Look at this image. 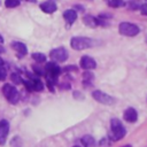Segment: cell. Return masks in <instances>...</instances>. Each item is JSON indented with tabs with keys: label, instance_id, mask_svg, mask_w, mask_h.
<instances>
[{
	"label": "cell",
	"instance_id": "obj_10",
	"mask_svg": "<svg viewBox=\"0 0 147 147\" xmlns=\"http://www.w3.org/2000/svg\"><path fill=\"white\" fill-rule=\"evenodd\" d=\"M23 83L25 84V86L28 88L33 90V91H41L44 88L42 83L38 78H34V77H31L29 80H23Z\"/></svg>",
	"mask_w": 147,
	"mask_h": 147
},
{
	"label": "cell",
	"instance_id": "obj_17",
	"mask_svg": "<svg viewBox=\"0 0 147 147\" xmlns=\"http://www.w3.org/2000/svg\"><path fill=\"white\" fill-rule=\"evenodd\" d=\"M32 57L34 61H37L38 63H44L46 62V55L42 54V53H33L32 54Z\"/></svg>",
	"mask_w": 147,
	"mask_h": 147
},
{
	"label": "cell",
	"instance_id": "obj_14",
	"mask_svg": "<svg viewBox=\"0 0 147 147\" xmlns=\"http://www.w3.org/2000/svg\"><path fill=\"white\" fill-rule=\"evenodd\" d=\"M63 17H64V20H65L69 24H71V23H74V22L77 20V13H76L75 9H67V10L63 13Z\"/></svg>",
	"mask_w": 147,
	"mask_h": 147
},
{
	"label": "cell",
	"instance_id": "obj_12",
	"mask_svg": "<svg viewBox=\"0 0 147 147\" xmlns=\"http://www.w3.org/2000/svg\"><path fill=\"white\" fill-rule=\"evenodd\" d=\"M40 9H41L44 13L52 14V13H54V11L57 9V6H56V3H54L53 1H45V2L40 3Z\"/></svg>",
	"mask_w": 147,
	"mask_h": 147
},
{
	"label": "cell",
	"instance_id": "obj_8",
	"mask_svg": "<svg viewBox=\"0 0 147 147\" xmlns=\"http://www.w3.org/2000/svg\"><path fill=\"white\" fill-rule=\"evenodd\" d=\"M9 133V123L6 119L0 121V145H5Z\"/></svg>",
	"mask_w": 147,
	"mask_h": 147
},
{
	"label": "cell",
	"instance_id": "obj_15",
	"mask_svg": "<svg viewBox=\"0 0 147 147\" xmlns=\"http://www.w3.org/2000/svg\"><path fill=\"white\" fill-rule=\"evenodd\" d=\"M11 47L18 53V55H25L28 53V48L26 46L23 44V42H20V41H14L11 44Z\"/></svg>",
	"mask_w": 147,
	"mask_h": 147
},
{
	"label": "cell",
	"instance_id": "obj_9",
	"mask_svg": "<svg viewBox=\"0 0 147 147\" xmlns=\"http://www.w3.org/2000/svg\"><path fill=\"white\" fill-rule=\"evenodd\" d=\"M79 64H80V67H82L83 69H85V70H92V69L96 68V62H95V60H94L93 57L88 56V55L82 56V59H80V61H79Z\"/></svg>",
	"mask_w": 147,
	"mask_h": 147
},
{
	"label": "cell",
	"instance_id": "obj_18",
	"mask_svg": "<svg viewBox=\"0 0 147 147\" xmlns=\"http://www.w3.org/2000/svg\"><path fill=\"white\" fill-rule=\"evenodd\" d=\"M108 5H109L110 7L118 8V7L124 6V1H123V0H108Z\"/></svg>",
	"mask_w": 147,
	"mask_h": 147
},
{
	"label": "cell",
	"instance_id": "obj_13",
	"mask_svg": "<svg viewBox=\"0 0 147 147\" xmlns=\"http://www.w3.org/2000/svg\"><path fill=\"white\" fill-rule=\"evenodd\" d=\"M83 21H84V23H85L87 26H90V28H95L96 25L102 24V21H100V20L93 17L92 15H85V16L83 17Z\"/></svg>",
	"mask_w": 147,
	"mask_h": 147
},
{
	"label": "cell",
	"instance_id": "obj_26",
	"mask_svg": "<svg viewBox=\"0 0 147 147\" xmlns=\"http://www.w3.org/2000/svg\"><path fill=\"white\" fill-rule=\"evenodd\" d=\"M25 1H29V2H36V0H25Z\"/></svg>",
	"mask_w": 147,
	"mask_h": 147
},
{
	"label": "cell",
	"instance_id": "obj_16",
	"mask_svg": "<svg viewBox=\"0 0 147 147\" xmlns=\"http://www.w3.org/2000/svg\"><path fill=\"white\" fill-rule=\"evenodd\" d=\"M80 141H82L84 147H95V140L90 134H85L84 137H82Z\"/></svg>",
	"mask_w": 147,
	"mask_h": 147
},
{
	"label": "cell",
	"instance_id": "obj_11",
	"mask_svg": "<svg viewBox=\"0 0 147 147\" xmlns=\"http://www.w3.org/2000/svg\"><path fill=\"white\" fill-rule=\"evenodd\" d=\"M123 118H124V121H126V122H129V123H134V122H137V119H138V113H137V110H136L134 108L129 107V108H126V109L124 110V113H123Z\"/></svg>",
	"mask_w": 147,
	"mask_h": 147
},
{
	"label": "cell",
	"instance_id": "obj_3",
	"mask_svg": "<svg viewBox=\"0 0 147 147\" xmlns=\"http://www.w3.org/2000/svg\"><path fill=\"white\" fill-rule=\"evenodd\" d=\"M118 31L121 34L126 37H134L140 32V29L138 25L130 23V22H122L118 25Z\"/></svg>",
	"mask_w": 147,
	"mask_h": 147
},
{
	"label": "cell",
	"instance_id": "obj_19",
	"mask_svg": "<svg viewBox=\"0 0 147 147\" xmlns=\"http://www.w3.org/2000/svg\"><path fill=\"white\" fill-rule=\"evenodd\" d=\"M5 5L7 8H15L20 5V0H5Z\"/></svg>",
	"mask_w": 147,
	"mask_h": 147
},
{
	"label": "cell",
	"instance_id": "obj_27",
	"mask_svg": "<svg viewBox=\"0 0 147 147\" xmlns=\"http://www.w3.org/2000/svg\"><path fill=\"white\" fill-rule=\"evenodd\" d=\"M122 147H132L131 145H124V146H122Z\"/></svg>",
	"mask_w": 147,
	"mask_h": 147
},
{
	"label": "cell",
	"instance_id": "obj_22",
	"mask_svg": "<svg viewBox=\"0 0 147 147\" xmlns=\"http://www.w3.org/2000/svg\"><path fill=\"white\" fill-rule=\"evenodd\" d=\"M7 78V71L3 67H0V80H5Z\"/></svg>",
	"mask_w": 147,
	"mask_h": 147
},
{
	"label": "cell",
	"instance_id": "obj_2",
	"mask_svg": "<svg viewBox=\"0 0 147 147\" xmlns=\"http://www.w3.org/2000/svg\"><path fill=\"white\" fill-rule=\"evenodd\" d=\"M110 133H111V139L114 141H118L125 136L126 133L125 127L118 118H113L110 121Z\"/></svg>",
	"mask_w": 147,
	"mask_h": 147
},
{
	"label": "cell",
	"instance_id": "obj_4",
	"mask_svg": "<svg viewBox=\"0 0 147 147\" xmlns=\"http://www.w3.org/2000/svg\"><path fill=\"white\" fill-rule=\"evenodd\" d=\"M2 93L5 95V98L13 105L17 103L18 100H20V93L17 91V88L13 85H9V84H5L2 86Z\"/></svg>",
	"mask_w": 147,
	"mask_h": 147
},
{
	"label": "cell",
	"instance_id": "obj_28",
	"mask_svg": "<svg viewBox=\"0 0 147 147\" xmlns=\"http://www.w3.org/2000/svg\"><path fill=\"white\" fill-rule=\"evenodd\" d=\"M74 147H79V146H74Z\"/></svg>",
	"mask_w": 147,
	"mask_h": 147
},
{
	"label": "cell",
	"instance_id": "obj_21",
	"mask_svg": "<svg viewBox=\"0 0 147 147\" xmlns=\"http://www.w3.org/2000/svg\"><path fill=\"white\" fill-rule=\"evenodd\" d=\"M11 79H13V82L15 83V84H18V83H23V79L20 77V75H17V74H13L11 75Z\"/></svg>",
	"mask_w": 147,
	"mask_h": 147
},
{
	"label": "cell",
	"instance_id": "obj_7",
	"mask_svg": "<svg viewBox=\"0 0 147 147\" xmlns=\"http://www.w3.org/2000/svg\"><path fill=\"white\" fill-rule=\"evenodd\" d=\"M49 56L52 57L53 61H56V62H64L68 56H69V53L65 48L63 47H59V48H54L49 52Z\"/></svg>",
	"mask_w": 147,
	"mask_h": 147
},
{
	"label": "cell",
	"instance_id": "obj_24",
	"mask_svg": "<svg viewBox=\"0 0 147 147\" xmlns=\"http://www.w3.org/2000/svg\"><path fill=\"white\" fill-rule=\"evenodd\" d=\"M2 65H3V60L0 57V67H2Z\"/></svg>",
	"mask_w": 147,
	"mask_h": 147
},
{
	"label": "cell",
	"instance_id": "obj_25",
	"mask_svg": "<svg viewBox=\"0 0 147 147\" xmlns=\"http://www.w3.org/2000/svg\"><path fill=\"white\" fill-rule=\"evenodd\" d=\"M0 42H3V38H2V36L0 34Z\"/></svg>",
	"mask_w": 147,
	"mask_h": 147
},
{
	"label": "cell",
	"instance_id": "obj_1",
	"mask_svg": "<svg viewBox=\"0 0 147 147\" xmlns=\"http://www.w3.org/2000/svg\"><path fill=\"white\" fill-rule=\"evenodd\" d=\"M96 45V42L87 37H72L70 40V46L76 51H83L93 47Z\"/></svg>",
	"mask_w": 147,
	"mask_h": 147
},
{
	"label": "cell",
	"instance_id": "obj_6",
	"mask_svg": "<svg viewBox=\"0 0 147 147\" xmlns=\"http://www.w3.org/2000/svg\"><path fill=\"white\" fill-rule=\"evenodd\" d=\"M92 96H93L94 100H96L98 102H100V103H102V105L110 106V105H113V103L115 102V99H114L113 96H110L109 94H107V93H105V92H102V91H100V90L94 91V92L92 93Z\"/></svg>",
	"mask_w": 147,
	"mask_h": 147
},
{
	"label": "cell",
	"instance_id": "obj_20",
	"mask_svg": "<svg viewBox=\"0 0 147 147\" xmlns=\"http://www.w3.org/2000/svg\"><path fill=\"white\" fill-rule=\"evenodd\" d=\"M92 80H93V74H91V72H85V74H84V83L90 84Z\"/></svg>",
	"mask_w": 147,
	"mask_h": 147
},
{
	"label": "cell",
	"instance_id": "obj_23",
	"mask_svg": "<svg viewBox=\"0 0 147 147\" xmlns=\"http://www.w3.org/2000/svg\"><path fill=\"white\" fill-rule=\"evenodd\" d=\"M140 11H141V14L147 16V3H144L140 6Z\"/></svg>",
	"mask_w": 147,
	"mask_h": 147
},
{
	"label": "cell",
	"instance_id": "obj_5",
	"mask_svg": "<svg viewBox=\"0 0 147 147\" xmlns=\"http://www.w3.org/2000/svg\"><path fill=\"white\" fill-rule=\"evenodd\" d=\"M45 71H46V75H47V79L53 80V82H56V78H57V76H59L60 72H61V69H60V67L53 61V62H47V63H46V65H45Z\"/></svg>",
	"mask_w": 147,
	"mask_h": 147
}]
</instances>
